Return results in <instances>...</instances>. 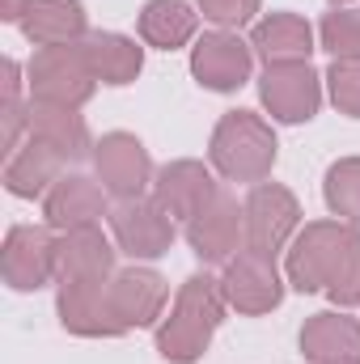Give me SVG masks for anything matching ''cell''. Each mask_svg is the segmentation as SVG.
<instances>
[{"label":"cell","mask_w":360,"mask_h":364,"mask_svg":"<svg viewBox=\"0 0 360 364\" xmlns=\"http://www.w3.org/2000/svg\"><path fill=\"white\" fill-rule=\"evenodd\" d=\"M26 4H30V0H0V17H4V21H21Z\"/></svg>","instance_id":"obj_31"},{"label":"cell","mask_w":360,"mask_h":364,"mask_svg":"<svg viewBox=\"0 0 360 364\" xmlns=\"http://www.w3.org/2000/svg\"><path fill=\"white\" fill-rule=\"evenodd\" d=\"M43 216H47V225L60 229V233L97 225V216H106V186L85 178V174H64V178L47 191Z\"/></svg>","instance_id":"obj_16"},{"label":"cell","mask_w":360,"mask_h":364,"mask_svg":"<svg viewBox=\"0 0 360 364\" xmlns=\"http://www.w3.org/2000/svg\"><path fill=\"white\" fill-rule=\"evenodd\" d=\"M110 272H115V250L97 225L60 233L55 279H110Z\"/></svg>","instance_id":"obj_18"},{"label":"cell","mask_w":360,"mask_h":364,"mask_svg":"<svg viewBox=\"0 0 360 364\" xmlns=\"http://www.w3.org/2000/svg\"><path fill=\"white\" fill-rule=\"evenodd\" d=\"M199 13L225 30H238L259 13V0H199Z\"/></svg>","instance_id":"obj_28"},{"label":"cell","mask_w":360,"mask_h":364,"mask_svg":"<svg viewBox=\"0 0 360 364\" xmlns=\"http://www.w3.org/2000/svg\"><path fill=\"white\" fill-rule=\"evenodd\" d=\"M225 288L212 275H191L174 296L170 318L157 331V352L170 364H191L203 356V348L212 343L221 318H225Z\"/></svg>","instance_id":"obj_2"},{"label":"cell","mask_w":360,"mask_h":364,"mask_svg":"<svg viewBox=\"0 0 360 364\" xmlns=\"http://www.w3.org/2000/svg\"><path fill=\"white\" fill-rule=\"evenodd\" d=\"M4 97H21V64L4 60Z\"/></svg>","instance_id":"obj_30"},{"label":"cell","mask_w":360,"mask_h":364,"mask_svg":"<svg viewBox=\"0 0 360 364\" xmlns=\"http://www.w3.org/2000/svg\"><path fill=\"white\" fill-rule=\"evenodd\" d=\"M55 250L60 237H51V225H13L0 250V272L4 284L17 292H34L55 275Z\"/></svg>","instance_id":"obj_6"},{"label":"cell","mask_w":360,"mask_h":364,"mask_svg":"<svg viewBox=\"0 0 360 364\" xmlns=\"http://www.w3.org/2000/svg\"><path fill=\"white\" fill-rule=\"evenodd\" d=\"M335 4H348V0H335Z\"/></svg>","instance_id":"obj_33"},{"label":"cell","mask_w":360,"mask_h":364,"mask_svg":"<svg viewBox=\"0 0 360 364\" xmlns=\"http://www.w3.org/2000/svg\"><path fill=\"white\" fill-rule=\"evenodd\" d=\"M288 279L297 292H327L335 305L360 301V229L344 220H314L288 250Z\"/></svg>","instance_id":"obj_1"},{"label":"cell","mask_w":360,"mask_h":364,"mask_svg":"<svg viewBox=\"0 0 360 364\" xmlns=\"http://www.w3.org/2000/svg\"><path fill=\"white\" fill-rule=\"evenodd\" d=\"M85 55H90V68L102 85H127V81H136V73L144 64L140 47L123 34H90Z\"/></svg>","instance_id":"obj_24"},{"label":"cell","mask_w":360,"mask_h":364,"mask_svg":"<svg viewBox=\"0 0 360 364\" xmlns=\"http://www.w3.org/2000/svg\"><path fill=\"white\" fill-rule=\"evenodd\" d=\"M322 47L335 60H360V9H335L322 17Z\"/></svg>","instance_id":"obj_26"},{"label":"cell","mask_w":360,"mask_h":364,"mask_svg":"<svg viewBox=\"0 0 360 364\" xmlns=\"http://www.w3.org/2000/svg\"><path fill=\"white\" fill-rule=\"evenodd\" d=\"M212 166L229 182H263L275 166V136L250 110H229L212 132Z\"/></svg>","instance_id":"obj_3"},{"label":"cell","mask_w":360,"mask_h":364,"mask_svg":"<svg viewBox=\"0 0 360 364\" xmlns=\"http://www.w3.org/2000/svg\"><path fill=\"white\" fill-rule=\"evenodd\" d=\"M250 47L268 60V64H309L314 51V30L305 17L297 13H271L255 26Z\"/></svg>","instance_id":"obj_20"},{"label":"cell","mask_w":360,"mask_h":364,"mask_svg":"<svg viewBox=\"0 0 360 364\" xmlns=\"http://www.w3.org/2000/svg\"><path fill=\"white\" fill-rule=\"evenodd\" d=\"M97 90L85 43L73 47H38L30 60V102L47 106H85Z\"/></svg>","instance_id":"obj_4"},{"label":"cell","mask_w":360,"mask_h":364,"mask_svg":"<svg viewBox=\"0 0 360 364\" xmlns=\"http://www.w3.org/2000/svg\"><path fill=\"white\" fill-rule=\"evenodd\" d=\"M221 288H225V301L238 314H268V309L280 305V296H284L275 263H271L268 255H255V250H242V255L229 259Z\"/></svg>","instance_id":"obj_13"},{"label":"cell","mask_w":360,"mask_h":364,"mask_svg":"<svg viewBox=\"0 0 360 364\" xmlns=\"http://www.w3.org/2000/svg\"><path fill=\"white\" fill-rule=\"evenodd\" d=\"M17 26L34 47H73L85 38V9L81 0H30Z\"/></svg>","instance_id":"obj_17"},{"label":"cell","mask_w":360,"mask_h":364,"mask_svg":"<svg viewBox=\"0 0 360 364\" xmlns=\"http://www.w3.org/2000/svg\"><path fill=\"white\" fill-rule=\"evenodd\" d=\"M186 242L203 263H229L233 255L246 250V208H238V199L221 191L186 225Z\"/></svg>","instance_id":"obj_7"},{"label":"cell","mask_w":360,"mask_h":364,"mask_svg":"<svg viewBox=\"0 0 360 364\" xmlns=\"http://www.w3.org/2000/svg\"><path fill=\"white\" fill-rule=\"evenodd\" d=\"M216 195H221V186L199 161H170L153 182V203L174 220H195Z\"/></svg>","instance_id":"obj_15"},{"label":"cell","mask_w":360,"mask_h":364,"mask_svg":"<svg viewBox=\"0 0 360 364\" xmlns=\"http://www.w3.org/2000/svg\"><path fill=\"white\" fill-rule=\"evenodd\" d=\"M93 166H97V182L115 199H140L144 186H149V174H153V161H149L144 144L127 132L102 136L93 144Z\"/></svg>","instance_id":"obj_9"},{"label":"cell","mask_w":360,"mask_h":364,"mask_svg":"<svg viewBox=\"0 0 360 364\" xmlns=\"http://www.w3.org/2000/svg\"><path fill=\"white\" fill-rule=\"evenodd\" d=\"M301 352L314 364L360 360V322L348 314H314L301 331Z\"/></svg>","instance_id":"obj_22"},{"label":"cell","mask_w":360,"mask_h":364,"mask_svg":"<svg viewBox=\"0 0 360 364\" xmlns=\"http://www.w3.org/2000/svg\"><path fill=\"white\" fill-rule=\"evenodd\" d=\"M191 73L203 90L216 93H233L250 81V47L238 38V34H203L195 43V55H191Z\"/></svg>","instance_id":"obj_12"},{"label":"cell","mask_w":360,"mask_h":364,"mask_svg":"<svg viewBox=\"0 0 360 364\" xmlns=\"http://www.w3.org/2000/svg\"><path fill=\"white\" fill-rule=\"evenodd\" d=\"M259 97L271 110V119L305 123V119L318 114L322 85H318V73L309 64H268V73L259 81Z\"/></svg>","instance_id":"obj_10"},{"label":"cell","mask_w":360,"mask_h":364,"mask_svg":"<svg viewBox=\"0 0 360 364\" xmlns=\"http://www.w3.org/2000/svg\"><path fill=\"white\" fill-rule=\"evenodd\" d=\"M64 157L60 153H51L43 140H26L13 157H4V186L17 195V199H34V195H43V191H51L55 182L64 178Z\"/></svg>","instance_id":"obj_21"},{"label":"cell","mask_w":360,"mask_h":364,"mask_svg":"<svg viewBox=\"0 0 360 364\" xmlns=\"http://www.w3.org/2000/svg\"><path fill=\"white\" fill-rule=\"evenodd\" d=\"M0 123H4V132H0V153L4 157H13L21 144V132L30 127V110L21 106V97H4V106H0Z\"/></svg>","instance_id":"obj_29"},{"label":"cell","mask_w":360,"mask_h":364,"mask_svg":"<svg viewBox=\"0 0 360 364\" xmlns=\"http://www.w3.org/2000/svg\"><path fill=\"white\" fill-rule=\"evenodd\" d=\"M166 279L149 267H132V272L110 275V288H106V301H110V314L119 322V331H132V326H153L166 309Z\"/></svg>","instance_id":"obj_11"},{"label":"cell","mask_w":360,"mask_h":364,"mask_svg":"<svg viewBox=\"0 0 360 364\" xmlns=\"http://www.w3.org/2000/svg\"><path fill=\"white\" fill-rule=\"evenodd\" d=\"M199 26V13L182 0H149L140 9V38L149 47H162V51H174L182 47Z\"/></svg>","instance_id":"obj_23"},{"label":"cell","mask_w":360,"mask_h":364,"mask_svg":"<svg viewBox=\"0 0 360 364\" xmlns=\"http://www.w3.org/2000/svg\"><path fill=\"white\" fill-rule=\"evenodd\" d=\"M339 364H360V360H339Z\"/></svg>","instance_id":"obj_32"},{"label":"cell","mask_w":360,"mask_h":364,"mask_svg":"<svg viewBox=\"0 0 360 364\" xmlns=\"http://www.w3.org/2000/svg\"><path fill=\"white\" fill-rule=\"evenodd\" d=\"M30 136L43 140L51 153H60L68 166L90 157V127L73 106H47V102H30Z\"/></svg>","instance_id":"obj_19"},{"label":"cell","mask_w":360,"mask_h":364,"mask_svg":"<svg viewBox=\"0 0 360 364\" xmlns=\"http://www.w3.org/2000/svg\"><path fill=\"white\" fill-rule=\"evenodd\" d=\"M242 208H246V250L275 259V250L292 237V229L301 220L297 195L280 182H255V191L246 195Z\"/></svg>","instance_id":"obj_5"},{"label":"cell","mask_w":360,"mask_h":364,"mask_svg":"<svg viewBox=\"0 0 360 364\" xmlns=\"http://www.w3.org/2000/svg\"><path fill=\"white\" fill-rule=\"evenodd\" d=\"M106 288H110V279H60V322L73 335H85V339L123 335L110 314Z\"/></svg>","instance_id":"obj_14"},{"label":"cell","mask_w":360,"mask_h":364,"mask_svg":"<svg viewBox=\"0 0 360 364\" xmlns=\"http://www.w3.org/2000/svg\"><path fill=\"white\" fill-rule=\"evenodd\" d=\"M331 81V97L344 114L360 119V60H335V68L327 73Z\"/></svg>","instance_id":"obj_27"},{"label":"cell","mask_w":360,"mask_h":364,"mask_svg":"<svg viewBox=\"0 0 360 364\" xmlns=\"http://www.w3.org/2000/svg\"><path fill=\"white\" fill-rule=\"evenodd\" d=\"M327 208L360 229V157H344L327 170Z\"/></svg>","instance_id":"obj_25"},{"label":"cell","mask_w":360,"mask_h":364,"mask_svg":"<svg viewBox=\"0 0 360 364\" xmlns=\"http://www.w3.org/2000/svg\"><path fill=\"white\" fill-rule=\"evenodd\" d=\"M110 229L119 250L132 259H162L174 246V216H166L149 199H119L110 212Z\"/></svg>","instance_id":"obj_8"}]
</instances>
